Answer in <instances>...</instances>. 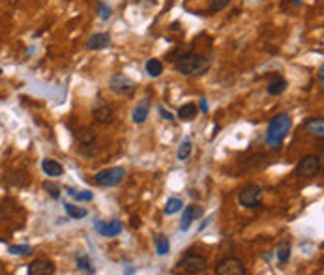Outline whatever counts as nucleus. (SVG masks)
<instances>
[{"mask_svg": "<svg viewBox=\"0 0 324 275\" xmlns=\"http://www.w3.org/2000/svg\"><path fill=\"white\" fill-rule=\"evenodd\" d=\"M262 201V189L255 184H247L238 193V202L244 208H255Z\"/></svg>", "mask_w": 324, "mask_h": 275, "instance_id": "nucleus-5", "label": "nucleus"}, {"mask_svg": "<svg viewBox=\"0 0 324 275\" xmlns=\"http://www.w3.org/2000/svg\"><path fill=\"white\" fill-rule=\"evenodd\" d=\"M109 88L118 95H131L135 92V83L129 79L128 75L117 73L112 75L111 81H109Z\"/></svg>", "mask_w": 324, "mask_h": 275, "instance_id": "nucleus-6", "label": "nucleus"}, {"mask_svg": "<svg viewBox=\"0 0 324 275\" xmlns=\"http://www.w3.org/2000/svg\"><path fill=\"white\" fill-rule=\"evenodd\" d=\"M320 172V158L319 155H306L298 163V174L303 178H313Z\"/></svg>", "mask_w": 324, "mask_h": 275, "instance_id": "nucleus-8", "label": "nucleus"}, {"mask_svg": "<svg viewBox=\"0 0 324 275\" xmlns=\"http://www.w3.org/2000/svg\"><path fill=\"white\" fill-rule=\"evenodd\" d=\"M77 141L81 144H92L96 141V129L94 127H81L79 131H77Z\"/></svg>", "mask_w": 324, "mask_h": 275, "instance_id": "nucleus-18", "label": "nucleus"}, {"mask_svg": "<svg viewBox=\"0 0 324 275\" xmlns=\"http://www.w3.org/2000/svg\"><path fill=\"white\" fill-rule=\"evenodd\" d=\"M109 45H111V36L109 34H94V36L88 37V43H86V47L92 49V51L107 49Z\"/></svg>", "mask_w": 324, "mask_h": 275, "instance_id": "nucleus-13", "label": "nucleus"}, {"mask_svg": "<svg viewBox=\"0 0 324 275\" xmlns=\"http://www.w3.org/2000/svg\"><path fill=\"white\" fill-rule=\"evenodd\" d=\"M189 153H192V141H189V139H184V141L180 143V146H178L176 158L180 159V161H184V159L189 158Z\"/></svg>", "mask_w": 324, "mask_h": 275, "instance_id": "nucleus-24", "label": "nucleus"}, {"mask_svg": "<svg viewBox=\"0 0 324 275\" xmlns=\"http://www.w3.org/2000/svg\"><path fill=\"white\" fill-rule=\"evenodd\" d=\"M292 120L289 114L281 112L277 116L272 118V122L268 124V131H266V144L272 148H279L287 137V133L291 131Z\"/></svg>", "mask_w": 324, "mask_h": 275, "instance_id": "nucleus-1", "label": "nucleus"}, {"mask_svg": "<svg viewBox=\"0 0 324 275\" xmlns=\"http://www.w3.org/2000/svg\"><path fill=\"white\" fill-rule=\"evenodd\" d=\"M28 275H53L54 273V264L51 260L37 259L32 264L28 266Z\"/></svg>", "mask_w": 324, "mask_h": 275, "instance_id": "nucleus-10", "label": "nucleus"}, {"mask_svg": "<svg viewBox=\"0 0 324 275\" xmlns=\"http://www.w3.org/2000/svg\"><path fill=\"white\" fill-rule=\"evenodd\" d=\"M96 230L101 234V236H107V238H112V236H118V234L122 232V223L115 219L111 223H96Z\"/></svg>", "mask_w": 324, "mask_h": 275, "instance_id": "nucleus-12", "label": "nucleus"}, {"mask_svg": "<svg viewBox=\"0 0 324 275\" xmlns=\"http://www.w3.org/2000/svg\"><path fill=\"white\" fill-rule=\"evenodd\" d=\"M228 2H231V0H208V4H210V10H214V11L225 10V8L228 6Z\"/></svg>", "mask_w": 324, "mask_h": 275, "instance_id": "nucleus-30", "label": "nucleus"}, {"mask_svg": "<svg viewBox=\"0 0 324 275\" xmlns=\"http://www.w3.org/2000/svg\"><path fill=\"white\" fill-rule=\"evenodd\" d=\"M124 176H126V170H124L122 167H111V169L100 170V172L94 176V180H96V184L101 185V187H115V185H118L124 180Z\"/></svg>", "mask_w": 324, "mask_h": 275, "instance_id": "nucleus-3", "label": "nucleus"}, {"mask_svg": "<svg viewBox=\"0 0 324 275\" xmlns=\"http://www.w3.org/2000/svg\"><path fill=\"white\" fill-rule=\"evenodd\" d=\"M0 75H2V69H0Z\"/></svg>", "mask_w": 324, "mask_h": 275, "instance_id": "nucleus-35", "label": "nucleus"}, {"mask_svg": "<svg viewBox=\"0 0 324 275\" xmlns=\"http://www.w3.org/2000/svg\"><path fill=\"white\" fill-rule=\"evenodd\" d=\"M64 208H66V212H68V215L73 217V219H83V217H86L85 208L73 206V204H69V202H64Z\"/></svg>", "mask_w": 324, "mask_h": 275, "instance_id": "nucleus-26", "label": "nucleus"}, {"mask_svg": "<svg viewBox=\"0 0 324 275\" xmlns=\"http://www.w3.org/2000/svg\"><path fill=\"white\" fill-rule=\"evenodd\" d=\"M201 111L208 112V105H206V101H204V100H201Z\"/></svg>", "mask_w": 324, "mask_h": 275, "instance_id": "nucleus-34", "label": "nucleus"}, {"mask_svg": "<svg viewBox=\"0 0 324 275\" xmlns=\"http://www.w3.org/2000/svg\"><path fill=\"white\" fill-rule=\"evenodd\" d=\"M276 257H277V262H279V264H285V262H289V259H291V244L283 242V244L277 247Z\"/></svg>", "mask_w": 324, "mask_h": 275, "instance_id": "nucleus-23", "label": "nucleus"}, {"mask_svg": "<svg viewBox=\"0 0 324 275\" xmlns=\"http://www.w3.org/2000/svg\"><path fill=\"white\" fill-rule=\"evenodd\" d=\"M68 191L69 197H73L75 201H81V202H88L94 199V193H90V191H75V189H66Z\"/></svg>", "mask_w": 324, "mask_h": 275, "instance_id": "nucleus-27", "label": "nucleus"}, {"mask_svg": "<svg viewBox=\"0 0 324 275\" xmlns=\"http://www.w3.org/2000/svg\"><path fill=\"white\" fill-rule=\"evenodd\" d=\"M8 251L11 254H32V247L30 245H11Z\"/></svg>", "mask_w": 324, "mask_h": 275, "instance_id": "nucleus-29", "label": "nucleus"}, {"mask_svg": "<svg viewBox=\"0 0 324 275\" xmlns=\"http://www.w3.org/2000/svg\"><path fill=\"white\" fill-rule=\"evenodd\" d=\"M160 114H161V118H163V120H167V122H173V120H175V118H173V114H170L169 111H165L163 107H160Z\"/></svg>", "mask_w": 324, "mask_h": 275, "instance_id": "nucleus-32", "label": "nucleus"}, {"mask_svg": "<svg viewBox=\"0 0 324 275\" xmlns=\"http://www.w3.org/2000/svg\"><path fill=\"white\" fill-rule=\"evenodd\" d=\"M306 129H308L309 135H313V137H317V139H322L324 137V120L320 116L309 118L308 122H306Z\"/></svg>", "mask_w": 324, "mask_h": 275, "instance_id": "nucleus-15", "label": "nucleus"}, {"mask_svg": "<svg viewBox=\"0 0 324 275\" xmlns=\"http://www.w3.org/2000/svg\"><path fill=\"white\" fill-rule=\"evenodd\" d=\"M285 88H287V81L277 75V77H274V79L270 81V85H268V94L279 95V94L285 92Z\"/></svg>", "mask_w": 324, "mask_h": 275, "instance_id": "nucleus-19", "label": "nucleus"}, {"mask_svg": "<svg viewBox=\"0 0 324 275\" xmlns=\"http://www.w3.org/2000/svg\"><path fill=\"white\" fill-rule=\"evenodd\" d=\"M197 111H199L197 103H186V105H182L178 109V118L184 120V122H189V120H193L197 116Z\"/></svg>", "mask_w": 324, "mask_h": 275, "instance_id": "nucleus-17", "label": "nucleus"}, {"mask_svg": "<svg viewBox=\"0 0 324 275\" xmlns=\"http://www.w3.org/2000/svg\"><path fill=\"white\" fill-rule=\"evenodd\" d=\"M148 111H150V100L144 97L141 103H137V107L133 109V122L135 124H144L146 118H148Z\"/></svg>", "mask_w": 324, "mask_h": 275, "instance_id": "nucleus-14", "label": "nucleus"}, {"mask_svg": "<svg viewBox=\"0 0 324 275\" xmlns=\"http://www.w3.org/2000/svg\"><path fill=\"white\" fill-rule=\"evenodd\" d=\"M184 208V204H182L180 199H176V197H173V199H169L167 201V204H165V210L163 212L167 213V215H175V213H178Z\"/></svg>", "mask_w": 324, "mask_h": 275, "instance_id": "nucleus-22", "label": "nucleus"}, {"mask_svg": "<svg viewBox=\"0 0 324 275\" xmlns=\"http://www.w3.org/2000/svg\"><path fill=\"white\" fill-rule=\"evenodd\" d=\"M94 118L100 124H111L112 118H115V111H112L111 105H107L103 101H98L94 105Z\"/></svg>", "mask_w": 324, "mask_h": 275, "instance_id": "nucleus-11", "label": "nucleus"}, {"mask_svg": "<svg viewBox=\"0 0 324 275\" xmlns=\"http://www.w3.org/2000/svg\"><path fill=\"white\" fill-rule=\"evenodd\" d=\"M42 170L47 176H53V178L64 174L62 165H60L59 161H54V159H43V161H42Z\"/></svg>", "mask_w": 324, "mask_h": 275, "instance_id": "nucleus-16", "label": "nucleus"}, {"mask_svg": "<svg viewBox=\"0 0 324 275\" xmlns=\"http://www.w3.org/2000/svg\"><path fill=\"white\" fill-rule=\"evenodd\" d=\"M75 262H77V268H81L83 271H86V273H94V268H92L90 260H88V257L86 254H75Z\"/></svg>", "mask_w": 324, "mask_h": 275, "instance_id": "nucleus-25", "label": "nucleus"}, {"mask_svg": "<svg viewBox=\"0 0 324 275\" xmlns=\"http://www.w3.org/2000/svg\"><path fill=\"white\" fill-rule=\"evenodd\" d=\"M216 273L218 275H244L245 268L238 259L227 257V259H221L218 264H216Z\"/></svg>", "mask_w": 324, "mask_h": 275, "instance_id": "nucleus-7", "label": "nucleus"}, {"mask_svg": "<svg viewBox=\"0 0 324 275\" xmlns=\"http://www.w3.org/2000/svg\"><path fill=\"white\" fill-rule=\"evenodd\" d=\"M146 73H148L150 77H154V79L156 77H160V75L163 73V64L156 58L148 60V62H146Z\"/></svg>", "mask_w": 324, "mask_h": 275, "instance_id": "nucleus-20", "label": "nucleus"}, {"mask_svg": "<svg viewBox=\"0 0 324 275\" xmlns=\"http://www.w3.org/2000/svg\"><path fill=\"white\" fill-rule=\"evenodd\" d=\"M319 85H320V90H324V68L320 66L319 69Z\"/></svg>", "mask_w": 324, "mask_h": 275, "instance_id": "nucleus-33", "label": "nucleus"}, {"mask_svg": "<svg viewBox=\"0 0 324 275\" xmlns=\"http://www.w3.org/2000/svg\"><path fill=\"white\" fill-rule=\"evenodd\" d=\"M206 257L201 253H186L184 254V259L180 260V268L186 273H202V271L206 270Z\"/></svg>", "mask_w": 324, "mask_h": 275, "instance_id": "nucleus-4", "label": "nucleus"}, {"mask_svg": "<svg viewBox=\"0 0 324 275\" xmlns=\"http://www.w3.org/2000/svg\"><path fill=\"white\" fill-rule=\"evenodd\" d=\"M154 242H156V251H158V254L165 257V254L169 253L170 244H169V240H167V236H163V234H158Z\"/></svg>", "mask_w": 324, "mask_h": 275, "instance_id": "nucleus-21", "label": "nucleus"}, {"mask_svg": "<svg viewBox=\"0 0 324 275\" xmlns=\"http://www.w3.org/2000/svg\"><path fill=\"white\" fill-rule=\"evenodd\" d=\"M210 68V60L201 54L186 53L175 60V69L182 75H204Z\"/></svg>", "mask_w": 324, "mask_h": 275, "instance_id": "nucleus-2", "label": "nucleus"}, {"mask_svg": "<svg viewBox=\"0 0 324 275\" xmlns=\"http://www.w3.org/2000/svg\"><path fill=\"white\" fill-rule=\"evenodd\" d=\"M202 213H204V210H202L201 206H195V204L184 208V212H182V221H180L182 232H187V230L192 228L193 221H197L199 217H202Z\"/></svg>", "mask_w": 324, "mask_h": 275, "instance_id": "nucleus-9", "label": "nucleus"}, {"mask_svg": "<svg viewBox=\"0 0 324 275\" xmlns=\"http://www.w3.org/2000/svg\"><path fill=\"white\" fill-rule=\"evenodd\" d=\"M43 189L47 191L53 199H60V187L56 184H53V182H45V184H43Z\"/></svg>", "mask_w": 324, "mask_h": 275, "instance_id": "nucleus-28", "label": "nucleus"}, {"mask_svg": "<svg viewBox=\"0 0 324 275\" xmlns=\"http://www.w3.org/2000/svg\"><path fill=\"white\" fill-rule=\"evenodd\" d=\"M100 17L103 19V21H107V19L111 17V8H109V6H105L103 2H100Z\"/></svg>", "mask_w": 324, "mask_h": 275, "instance_id": "nucleus-31", "label": "nucleus"}]
</instances>
